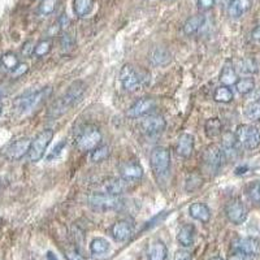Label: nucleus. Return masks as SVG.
Returning <instances> with one entry per match:
<instances>
[{
  "mask_svg": "<svg viewBox=\"0 0 260 260\" xmlns=\"http://www.w3.org/2000/svg\"><path fill=\"white\" fill-rule=\"evenodd\" d=\"M4 95H6V90L3 87H0V115H2V111H3V102H2V99L4 98Z\"/></svg>",
  "mask_w": 260,
  "mask_h": 260,
  "instance_id": "nucleus-50",
  "label": "nucleus"
},
{
  "mask_svg": "<svg viewBox=\"0 0 260 260\" xmlns=\"http://www.w3.org/2000/svg\"><path fill=\"white\" fill-rule=\"evenodd\" d=\"M173 260H192V256L187 250H178L176 251Z\"/></svg>",
  "mask_w": 260,
  "mask_h": 260,
  "instance_id": "nucleus-44",
  "label": "nucleus"
},
{
  "mask_svg": "<svg viewBox=\"0 0 260 260\" xmlns=\"http://www.w3.org/2000/svg\"><path fill=\"white\" fill-rule=\"evenodd\" d=\"M220 82H221L222 86H228V87H231V86L236 85L238 82V73H237L236 68L233 67L232 61L228 60L224 64L221 69V73H220Z\"/></svg>",
  "mask_w": 260,
  "mask_h": 260,
  "instance_id": "nucleus-21",
  "label": "nucleus"
},
{
  "mask_svg": "<svg viewBox=\"0 0 260 260\" xmlns=\"http://www.w3.org/2000/svg\"><path fill=\"white\" fill-rule=\"evenodd\" d=\"M156 102L151 98H141L137 102L132 104L129 110L126 111V116L130 118H138L142 116L148 115L151 111L155 110Z\"/></svg>",
  "mask_w": 260,
  "mask_h": 260,
  "instance_id": "nucleus-12",
  "label": "nucleus"
},
{
  "mask_svg": "<svg viewBox=\"0 0 260 260\" xmlns=\"http://www.w3.org/2000/svg\"><path fill=\"white\" fill-rule=\"evenodd\" d=\"M133 224L127 220H118L111 228V234H112L113 240L117 241V242H125L133 236Z\"/></svg>",
  "mask_w": 260,
  "mask_h": 260,
  "instance_id": "nucleus-16",
  "label": "nucleus"
},
{
  "mask_svg": "<svg viewBox=\"0 0 260 260\" xmlns=\"http://www.w3.org/2000/svg\"><path fill=\"white\" fill-rule=\"evenodd\" d=\"M225 215L232 224L241 225L247 219L248 210L241 199L234 198L228 202L225 206Z\"/></svg>",
  "mask_w": 260,
  "mask_h": 260,
  "instance_id": "nucleus-9",
  "label": "nucleus"
},
{
  "mask_svg": "<svg viewBox=\"0 0 260 260\" xmlns=\"http://www.w3.org/2000/svg\"><path fill=\"white\" fill-rule=\"evenodd\" d=\"M51 50H52V41L50 38L42 39V41H39L37 43L36 47H34V56L43 57L46 55H48L51 52Z\"/></svg>",
  "mask_w": 260,
  "mask_h": 260,
  "instance_id": "nucleus-34",
  "label": "nucleus"
},
{
  "mask_svg": "<svg viewBox=\"0 0 260 260\" xmlns=\"http://www.w3.org/2000/svg\"><path fill=\"white\" fill-rule=\"evenodd\" d=\"M213 101L217 103H231L233 101V91L228 86H219L213 92Z\"/></svg>",
  "mask_w": 260,
  "mask_h": 260,
  "instance_id": "nucleus-29",
  "label": "nucleus"
},
{
  "mask_svg": "<svg viewBox=\"0 0 260 260\" xmlns=\"http://www.w3.org/2000/svg\"><path fill=\"white\" fill-rule=\"evenodd\" d=\"M245 115L252 121H260V101H254L248 104L246 107Z\"/></svg>",
  "mask_w": 260,
  "mask_h": 260,
  "instance_id": "nucleus-36",
  "label": "nucleus"
},
{
  "mask_svg": "<svg viewBox=\"0 0 260 260\" xmlns=\"http://www.w3.org/2000/svg\"><path fill=\"white\" fill-rule=\"evenodd\" d=\"M34 43H32L31 41H27L26 43H25L24 46H22V50H21V53L24 55V56L29 57L31 56V55H34Z\"/></svg>",
  "mask_w": 260,
  "mask_h": 260,
  "instance_id": "nucleus-43",
  "label": "nucleus"
},
{
  "mask_svg": "<svg viewBox=\"0 0 260 260\" xmlns=\"http://www.w3.org/2000/svg\"><path fill=\"white\" fill-rule=\"evenodd\" d=\"M86 91V85L82 81H77V82L72 83L69 86V89L67 90L62 96H60L56 102H53L52 106L48 108L47 117L48 118H57L60 116L64 115L69 108L77 104L81 101V98L83 96Z\"/></svg>",
  "mask_w": 260,
  "mask_h": 260,
  "instance_id": "nucleus-1",
  "label": "nucleus"
},
{
  "mask_svg": "<svg viewBox=\"0 0 260 260\" xmlns=\"http://www.w3.org/2000/svg\"><path fill=\"white\" fill-rule=\"evenodd\" d=\"M55 132L52 129H45L42 130L41 133L31 141V146H30V151L27 156L29 160L32 162H37L45 156V152L47 147L50 146L51 141L53 139Z\"/></svg>",
  "mask_w": 260,
  "mask_h": 260,
  "instance_id": "nucleus-8",
  "label": "nucleus"
},
{
  "mask_svg": "<svg viewBox=\"0 0 260 260\" xmlns=\"http://www.w3.org/2000/svg\"><path fill=\"white\" fill-rule=\"evenodd\" d=\"M210 260H224V259H222V257H220V256H213V257H211Z\"/></svg>",
  "mask_w": 260,
  "mask_h": 260,
  "instance_id": "nucleus-53",
  "label": "nucleus"
},
{
  "mask_svg": "<svg viewBox=\"0 0 260 260\" xmlns=\"http://www.w3.org/2000/svg\"><path fill=\"white\" fill-rule=\"evenodd\" d=\"M216 4V0H197V6L201 11H208V9L213 8Z\"/></svg>",
  "mask_w": 260,
  "mask_h": 260,
  "instance_id": "nucleus-42",
  "label": "nucleus"
},
{
  "mask_svg": "<svg viewBox=\"0 0 260 260\" xmlns=\"http://www.w3.org/2000/svg\"><path fill=\"white\" fill-rule=\"evenodd\" d=\"M251 37H252V39H254V41L260 42V25H257V26L255 27L254 30H252Z\"/></svg>",
  "mask_w": 260,
  "mask_h": 260,
  "instance_id": "nucleus-49",
  "label": "nucleus"
},
{
  "mask_svg": "<svg viewBox=\"0 0 260 260\" xmlns=\"http://www.w3.org/2000/svg\"><path fill=\"white\" fill-rule=\"evenodd\" d=\"M203 185V177L199 173H190L185 181V190L187 192H194L201 189Z\"/></svg>",
  "mask_w": 260,
  "mask_h": 260,
  "instance_id": "nucleus-30",
  "label": "nucleus"
},
{
  "mask_svg": "<svg viewBox=\"0 0 260 260\" xmlns=\"http://www.w3.org/2000/svg\"><path fill=\"white\" fill-rule=\"evenodd\" d=\"M120 176L126 182H138L143 177V168L137 161H125L120 166Z\"/></svg>",
  "mask_w": 260,
  "mask_h": 260,
  "instance_id": "nucleus-14",
  "label": "nucleus"
},
{
  "mask_svg": "<svg viewBox=\"0 0 260 260\" xmlns=\"http://www.w3.org/2000/svg\"><path fill=\"white\" fill-rule=\"evenodd\" d=\"M110 242L102 237H98V238H94L90 243V252H91L94 256H102V255H106L107 252L110 251Z\"/></svg>",
  "mask_w": 260,
  "mask_h": 260,
  "instance_id": "nucleus-28",
  "label": "nucleus"
},
{
  "mask_svg": "<svg viewBox=\"0 0 260 260\" xmlns=\"http://www.w3.org/2000/svg\"><path fill=\"white\" fill-rule=\"evenodd\" d=\"M237 145V138L236 134L232 133H225L222 136V146H224V152L225 151H232Z\"/></svg>",
  "mask_w": 260,
  "mask_h": 260,
  "instance_id": "nucleus-39",
  "label": "nucleus"
},
{
  "mask_svg": "<svg viewBox=\"0 0 260 260\" xmlns=\"http://www.w3.org/2000/svg\"><path fill=\"white\" fill-rule=\"evenodd\" d=\"M171 52L164 47H156L152 52H151V62L155 67H166L171 62Z\"/></svg>",
  "mask_w": 260,
  "mask_h": 260,
  "instance_id": "nucleus-24",
  "label": "nucleus"
},
{
  "mask_svg": "<svg viewBox=\"0 0 260 260\" xmlns=\"http://www.w3.org/2000/svg\"><path fill=\"white\" fill-rule=\"evenodd\" d=\"M46 259H47V260H59V259H57L56 255L53 254L52 251L47 252V256H46Z\"/></svg>",
  "mask_w": 260,
  "mask_h": 260,
  "instance_id": "nucleus-51",
  "label": "nucleus"
},
{
  "mask_svg": "<svg viewBox=\"0 0 260 260\" xmlns=\"http://www.w3.org/2000/svg\"><path fill=\"white\" fill-rule=\"evenodd\" d=\"M237 91L240 92L241 95H247L255 90V81L251 77H245L240 78L238 82L236 83Z\"/></svg>",
  "mask_w": 260,
  "mask_h": 260,
  "instance_id": "nucleus-32",
  "label": "nucleus"
},
{
  "mask_svg": "<svg viewBox=\"0 0 260 260\" xmlns=\"http://www.w3.org/2000/svg\"><path fill=\"white\" fill-rule=\"evenodd\" d=\"M233 248L236 251L243 252V254L251 255V256H259L260 255V242L252 237H243L237 238L233 242Z\"/></svg>",
  "mask_w": 260,
  "mask_h": 260,
  "instance_id": "nucleus-15",
  "label": "nucleus"
},
{
  "mask_svg": "<svg viewBox=\"0 0 260 260\" xmlns=\"http://www.w3.org/2000/svg\"><path fill=\"white\" fill-rule=\"evenodd\" d=\"M102 132L96 125L87 124L78 132L76 137V145L81 151H94L102 143Z\"/></svg>",
  "mask_w": 260,
  "mask_h": 260,
  "instance_id": "nucleus-3",
  "label": "nucleus"
},
{
  "mask_svg": "<svg viewBox=\"0 0 260 260\" xmlns=\"http://www.w3.org/2000/svg\"><path fill=\"white\" fill-rule=\"evenodd\" d=\"M247 197L252 203L260 204V180L254 181V182L247 187Z\"/></svg>",
  "mask_w": 260,
  "mask_h": 260,
  "instance_id": "nucleus-38",
  "label": "nucleus"
},
{
  "mask_svg": "<svg viewBox=\"0 0 260 260\" xmlns=\"http://www.w3.org/2000/svg\"><path fill=\"white\" fill-rule=\"evenodd\" d=\"M51 94H52V89L50 86H47V87H43V89L37 90V91H30L21 95V96L16 98V101L13 102L15 111L18 115H24V113L36 110L37 107L41 106Z\"/></svg>",
  "mask_w": 260,
  "mask_h": 260,
  "instance_id": "nucleus-2",
  "label": "nucleus"
},
{
  "mask_svg": "<svg viewBox=\"0 0 260 260\" xmlns=\"http://www.w3.org/2000/svg\"><path fill=\"white\" fill-rule=\"evenodd\" d=\"M0 62H2V67L6 68L7 71L12 72L13 69L20 64V60H18L17 55L13 52H6L0 56Z\"/></svg>",
  "mask_w": 260,
  "mask_h": 260,
  "instance_id": "nucleus-33",
  "label": "nucleus"
},
{
  "mask_svg": "<svg viewBox=\"0 0 260 260\" xmlns=\"http://www.w3.org/2000/svg\"><path fill=\"white\" fill-rule=\"evenodd\" d=\"M168 248L162 241H154L148 250V260H167Z\"/></svg>",
  "mask_w": 260,
  "mask_h": 260,
  "instance_id": "nucleus-25",
  "label": "nucleus"
},
{
  "mask_svg": "<svg viewBox=\"0 0 260 260\" xmlns=\"http://www.w3.org/2000/svg\"><path fill=\"white\" fill-rule=\"evenodd\" d=\"M32 139L27 138V137H22V138H18L16 141H13L12 143H9L8 146L4 150V155L7 156V159L9 160H20L25 156V155L29 154L30 146H31Z\"/></svg>",
  "mask_w": 260,
  "mask_h": 260,
  "instance_id": "nucleus-11",
  "label": "nucleus"
},
{
  "mask_svg": "<svg viewBox=\"0 0 260 260\" xmlns=\"http://www.w3.org/2000/svg\"><path fill=\"white\" fill-rule=\"evenodd\" d=\"M151 169L157 180L167 177L171 168V152L166 147H155L150 154Z\"/></svg>",
  "mask_w": 260,
  "mask_h": 260,
  "instance_id": "nucleus-4",
  "label": "nucleus"
},
{
  "mask_svg": "<svg viewBox=\"0 0 260 260\" xmlns=\"http://www.w3.org/2000/svg\"><path fill=\"white\" fill-rule=\"evenodd\" d=\"M177 241L182 247H191L195 241L194 225L183 224L177 233Z\"/></svg>",
  "mask_w": 260,
  "mask_h": 260,
  "instance_id": "nucleus-22",
  "label": "nucleus"
},
{
  "mask_svg": "<svg viewBox=\"0 0 260 260\" xmlns=\"http://www.w3.org/2000/svg\"><path fill=\"white\" fill-rule=\"evenodd\" d=\"M0 68H2V62H0Z\"/></svg>",
  "mask_w": 260,
  "mask_h": 260,
  "instance_id": "nucleus-54",
  "label": "nucleus"
},
{
  "mask_svg": "<svg viewBox=\"0 0 260 260\" xmlns=\"http://www.w3.org/2000/svg\"><path fill=\"white\" fill-rule=\"evenodd\" d=\"M92 8H94V0H74L73 2V11L76 16L80 18L89 16Z\"/></svg>",
  "mask_w": 260,
  "mask_h": 260,
  "instance_id": "nucleus-26",
  "label": "nucleus"
},
{
  "mask_svg": "<svg viewBox=\"0 0 260 260\" xmlns=\"http://www.w3.org/2000/svg\"><path fill=\"white\" fill-rule=\"evenodd\" d=\"M177 154L182 157H190L194 151V137L191 134L183 133L178 137L177 147H176Z\"/></svg>",
  "mask_w": 260,
  "mask_h": 260,
  "instance_id": "nucleus-18",
  "label": "nucleus"
},
{
  "mask_svg": "<svg viewBox=\"0 0 260 260\" xmlns=\"http://www.w3.org/2000/svg\"><path fill=\"white\" fill-rule=\"evenodd\" d=\"M87 202L95 210L101 211H120L124 207V199L117 195L108 192H94L87 197Z\"/></svg>",
  "mask_w": 260,
  "mask_h": 260,
  "instance_id": "nucleus-6",
  "label": "nucleus"
},
{
  "mask_svg": "<svg viewBox=\"0 0 260 260\" xmlns=\"http://www.w3.org/2000/svg\"><path fill=\"white\" fill-rule=\"evenodd\" d=\"M204 132L208 138H216V137L221 136L222 133V124L220 118L212 117L208 118L206 124H204Z\"/></svg>",
  "mask_w": 260,
  "mask_h": 260,
  "instance_id": "nucleus-27",
  "label": "nucleus"
},
{
  "mask_svg": "<svg viewBox=\"0 0 260 260\" xmlns=\"http://www.w3.org/2000/svg\"><path fill=\"white\" fill-rule=\"evenodd\" d=\"M57 6V0H42L39 4L38 13L41 16H50L55 12Z\"/></svg>",
  "mask_w": 260,
  "mask_h": 260,
  "instance_id": "nucleus-37",
  "label": "nucleus"
},
{
  "mask_svg": "<svg viewBox=\"0 0 260 260\" xmlns=\"http://www.w3.org/2000/svg\"><path fill=\"white\" fill-rule=\"evenodd\" d=\"M204 18L203 15H195L191 16L186 20V22L183 24V32L186 34V36H194L197 32L199 31L202 26L204 25Z\"/></svg>",
  "mask_w": 260,
  "mask_h": 260,
  "instance_id": "nucleus-23",
  "label": "nucleus"
},
{
  "mask_svg": "<svg viewBox=\"0 0 260 260\" xmlns=\"http://www.w3.org/2000/svg\"><path fill=\"white\" fill-rule=\"evenodd\" d=\"M69 24H71V20H69V17L67 15H61L59 17V20H57V25L60 27H67Z\"/></svg>",
  "mask_w": 260,
  "mask_h": 260,
  "instance_id": "nucleus-47",
  "label": "nucleus"
},
{
  "mask_svg": "<svg viewBox=\"0 0 260 260\" xmlns=\"http://www.w3.org/2000/svg\"><path fill=\"white\" fill-rule=\"evenodd\" d=\"M202 159H203L204 166L207 167L210 171L217 172L225 161V152L219 146L208 145L207 147L204 148Z\"/></svg>",
  "mask_w": 260,
  "mask_h": 260,
  "instance_id": "nucleus-10",
  "label": "nucleus"
},
{
  "mask_svg": "<svg viewBox=\"0 0 260 260\" xmlns=\"http://www.w3.org/2000/svg\"><path fill=\"white\" fill-rule=\"evenodd\" d=\"M60 46L64 51H69L74 47V39L68 32H62L60 37Z\"/></svg>",
  "mask_w": 260,
  "mask_h": 260,
  "instance_id": "nucleus-40",
  "label": "nucleus"
},
{
  "mask_svg": "<svg viewBox=\"0 0 260 260\" xmlns=\"http://www.w3.org/2000/svg\"><path fill=\"white\" fill-rule=\"evenodd\" d=\"M228 260H254V256L251 255H247V254H243V252L240 251H236L233 255L229 256Z\"/></svg>",
  "mask_w": 260,
  "mask_h": 260,
  "instance_id": "nucleus-45",
  "label": "nucleus"
},
{
  "mask_svg": "<svg viewBox=\"0 0 260 260\" xmlns=\"http://www.w3.org/2000/svg\"><path fill=\"white\" fill-rule=\"evenodd\" d=\"M238 71L242 74H255L259 72V64L254 59H243L238 62Z\"/></svg>",
  "mask_w": 260,
  "mask_h": 260,
  "instance_id": "nucleus-31",
  "label": "nucleus"
},
{
  "mask_svg": "<svg viewBox=\"0 0 260 260\" xmlns=\"http://www.w3.org/2000/svg\"><path fill=\"white\" fill-rule=\"evenodd\" d=\"M252 6V0H231L228 6V15L232 18H241L250 11Z\"/></svg>",
  "mask_w": 260,
  "mask_h": 260,
  "instance_id": "nucleus-17",
  "label": "nucleus"
},
{
  "mask_svg": "<svg viewBox=\"0 0 260 260\" xmlns=\"http://www.w3.org/2000/svg\"><path fill=\"white\" fill-rule=\"evenodd\" d=\"M148 80V76L145 72L139 71L132 64L124 65L120 72V82L122 87L127 91H134L138 87L145 85Z\"/></svg>",
  "mask_w": 260,
  "mask_h": 260,
  "instance_id": "nucleus-5",
  "label": "nucleus"
},
{
  "mask_svg": "<svg viewBox=\"0 0 260 260\" xmlns=\"http://www.w3.org/2000/svg\"><path fill=\"white\" fill-rule=\"evenodd\" d=\"M237 143L246 150H255L260 146V130L250 124H242L236 130Z\"/></svg>",
  "mask_w": 260,
  "mask_h": 260,
  "instance_id": "nucleus-7",
  "label": "nucleus"
},
{
  "mask_svg": "<svg viewBox=\"0 0 260 260\" xmlns=\"http://www.w3.org/2000/svg\"><path fill=\"white\" fill-rule=\"evenodd\" d=\"M27 71H29V65H27L26 62H20V64L11 72V74H12L13 78H20L22 77L24 74H26Z\"/></svg>",
  "mask_w": 260,
  "mask_h": 260,
  "instance_id": "nucleus-41",
  "label": "nucleus"
},
{
  "mask_svg": "<svg viewBox=\"0 0 260 260\" xmlns=\"http://www.w3.org/2000/svg\"><path fill=\"white\" fill-rule=\"evenodd\" d=\"M167 122L161 116L148 115L141 121V129L147 136H156L166 130Z\"/></svg>",
  "mask_w": 260,
  "mask_h": 260,
  "instance_id": "nucleus-13",
  "label": "nucleus"
},
{
  "mask_svg": "<svg viewBox=\"0 0 260 260\" xmlns=\"http://www.w3.org/2000/svg\"><path fill=\"white\" fill-rule=\"evenodd\" d=\"M254 99L255 101H260V89H257L254 94Z\"/></svg>",
  "mask_w": 260,
  "mask_h": 260,
  "instance_id": "nucleus-52",
  "label": "nucleus"
},
{
  "mask_svg": "<svg viewBox=\"0 0 260 260\" xmlns=\"http://www.w3.org/2000/svg\"><path fill=\"white\" fill-rule=\"evenodd\" d=\"M103 187H104V191L108 192V194L120 197V195L124 194V192L127 190V182L125 180H122V178L110 177L104 181Z\"/></svg>",
  "mask_w": 260,
  "mask_h": 260,
  "instance_id": "nucleus-19",
  "label": "nucleus"
},
{
  "mask_svg": "<svg viewBox=\"0 0 260 260\" xmlns=\"http://www.w3.org/2000/svg\"><path fill=\"white\" fill-rule=\"evenodd\" d=\"M64 145H65V142H60L59 145L56 146V147L53 148L52 152H51V155H50V156H48V160L53 159V157H56L57 155H59L60 152H61V148H62V146H64Z\"/></svg>",
  "mask_w": 260,
  "mask_h": 260,
  "instance_id": "nucleus-48",
  "label": "nucleus"
},
{
  "mask_svg": "<svg viewBox=\"0 0 260 260\" xmlns=\"http://www.w3.org/2000/svg\"><path fill=\"white\" fill-rule=\"evenodd\" d=\"M110 154V146L101 145L99 147L95 148L94 151H91V156H90V159H91L92 162H102L106 159H108Z\"/></svg>",
  "mask_w": 260,
  "mask_h": 260,
  "instance_id": "nucleus-35",
  "label": "nucleus"
},
{
  "mask_svg": "<svg viewBox=\"0 0 260 260\" xmlns=\"http://www.w3.org/2000/svg\"><path fill=\"white\" fill-rule=\"evenodd\" d=\"M67 259L68 260H86L85 257L82 256L81 254H78L77 251H68L67 252Z\"/></svg>",
  "mask_w": 260,
  "mask_h": 260,
  "instance_id": "nucleus-46",
  "label": "nucleus"
},
{
  "mask_svg": "<svg viewBox=\"0 0 260 260\" xmlns=\"http://www.w3.org/2000/svg\"><path fill=\"white\" fill-rule=\"evenodd\" d=\"M189 213L192 219L203 222V224H207L211 220V210L207 204L204 203H199V202L192 203L189 207Z\"/></svg>",
  "mask_w": 260,
  "mask_h": 260,
  "instance_id": "nucleus-20",
  "label": "nucleus"
}]
</instances>
